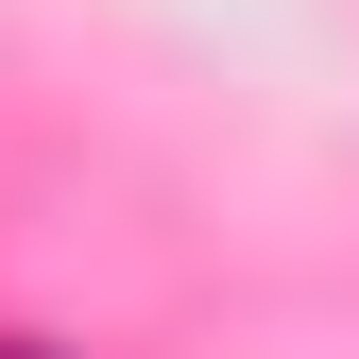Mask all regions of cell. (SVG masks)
<instances>
[{
	"instance_id": "cell-1",
	"label": "cell",
	"mask_w": 359,
	"mask_h": 359,
	"mask_svg": "<svg viewBox=\"0 0 359 359\" xmlns=\"http://www.w3.org/2000/svg\"><path fill=\"white\" fill-rule=\"evenodd\" d=\"M0 359H52V342H0Z\"/></svg>"
}]
</instances>
